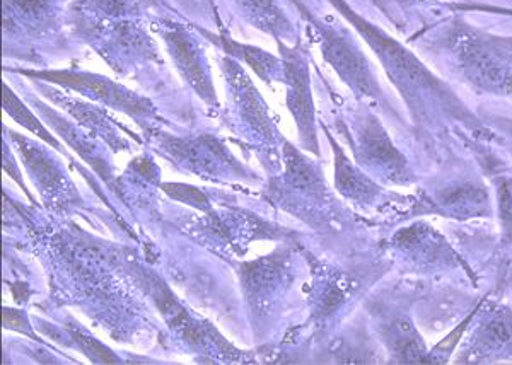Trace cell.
Returning a JSON list of instances; mask_svg holds the SVG:
<instances>
[{
	"label": "cell",
	"instance_id": "22",
	"mask_svg": "<svg viewBox=\"0 0 512 365\" xmlns=\"http://www.w3.org/2000/svg\"><path fill=\"white\" fill-rule=\"evenodd\" d=\"M2 106H4V111H6L7 115L11 116L14 122L19 123L21 127L26 128L35 137H40L43 142H47L53 151L69 156L62 142H59L57 137H53L50 134V130L36 118L35 113L28 106L24 105L23 101L18 98V94L14 93L11 87L7 86V82L2 84Z\"/></svg>",
	"mask_w": 512,
	"mask_h": 365
},
{
	"label": "cell",
	"instance_id": "19",
	"mask_svg": "<svg viewBox=\"0 0 512 365\" xmlns=\"http://www.w3.org/2000/svg\"><path fill=\"white\" fill-rule=\"evenodd\" d=\"M64 0H4L6 33H47L59 21Z\"/></svg>",
	"mask_w": 512,
	"mask_h": 365
},
{
	"label": "cell",
	"instance_id": "11",
	"mask_svg": "<svg viewBox=\"0 0 512 365\" xmlns=\"http://www.w3.org/2000/svg\"><path fill=\"white\" fill-rule=\"evenodd\" d=\"M159 31L183 81L187 82L207 105L217 108L219 99L216 87L210 76L204 48L198 43L197 38L188 29L175 23H166Z\"/></svg>",
	"mask_w": 512,
	"mask_h": 365
},
{
	"label": "cell",
	"instance_id": "4",
	"mask_svg": "<svg viewBox=\"0 0 512 365\" xmlns=\"http://www.w3.org/2000/svg\"><path fill=\"white\" fill-rule=\"evenodd\" d=\"M342 130L355 163L381 185L412 186L419 181L408 157L391 139L379 116L371 108L352 111Z\"/></svg>",
	"mask_w": 512,
	"mask_h": 365
},
{
	"label": "cell",
	"instance_id": "8",
	"mask_svg": "<svg viewBox=\"0 0 512 365\" xmlns=\"http://www.w3.org/2000/svg\"><path fill=\"white\" fill-rule=\"evenodd\" d=\"M221 67L229 87L231 110L238 123L239 132L262 147H277L284 137L279 134L274 120L270 118L267 103L262 94L258 93L251 77L246 74L238 60L227 55L221 58Z\"/></svg>",
	"mask_w": 512,
	"mask_h": 365
},
{
	"label": "cell",
	"instance_id": "10",
	"mask_svg": "<svg viewBox=\"0 0 512 365\" xmlns=\"http://www.w3.org/2000/svg\"><path fill=\"white\" fill-rule=\"evenodd\" d=\"M463 340L458 364H494L512 360V309L504 304L480 301Z\"/></svg>",
	"mask_w": 512,
	"mask_h": 365
},
{
	"label": "cell",
	"instance_id": "17",
	"mask_svg": "<svg viewBox=\"0 0 512 365\" xmlns=\"http://www.w3.org/2000/svg\"><path fill=\"white\" fill-rule=\"evenodd\" d=\"M417 205H429L427 214L446 215L453 219H468L477 215L490 214V193L487 186L478 181H461L436 190L431 197L425 198Z\"/></svg>",
	"mask_w": 512,
	"mask_h": 365
},
{
	"label": "cell",
	"instance_id": "25",
	"mask_svg": "<svg viewBox=\"0 0 512 365\" xmlns=\"http://www.w3.org/2000/svg\"><path fill=\"white\" fill-rule=\"evenodd\" d=\"M161 190L166 195L178 200V202L187 203L192 207L204 210V212H210V202L207 195L202 190H198L192 185H183V183H161Z\"/></svg>",
	"mask_w": 512,
	"mask_h": 365
},
{
	"label": "cell",
	"instance_id": "21",
	"mask_svg": "<svg viewBox=\"0 0 512 365\" xmlns=\"http://www.w3.org/2000/svg\"><path fill=\"white\" fill-rule=\"evenodd\" d=\"M239 14L255 28L275 36V40H294V26L277 0H234Z\"/></svg>",
	"mask_w": 512,
	"mask_h": 365
},
{
	"label": "cell",
	"instance_id": "16",
	"mask_svg": "<svg viewBox=\"0 0 512 365\" xmlns=\"http://www.w3.org/2000/svg\"><path fill=\"white\" fill-rule=\"evenodd\" d=\"M35 84L40 87V91L47 93L48 98L52 99L53 103L62 106V110L74 116L81 127L86 128L94 137H101L105 140V144L110 145L113 152L130 149V140L123 137L120 132H127V134H132V132H128L127 128L118 125V122L110 118V115L103 108L89 105V103L70 98V96H64L59 91H53L52 87H47L45 82L35 81Z\"/></svg>",
	"mask_w": 512,
	"mask_h": 365
},
{
	"label": "cell",
	"instance_id": "2",
	"mask_svg": "<svg viewBox=\"0 0 512 365\" xmlns=\"http://www.w3.org/2000/svg\"><path fill=\"white\" fill-rule=\"evenodd\" d=\"M424 41L475 93L512 98V38L492 35L454 16Z\"/></svg>",
	"mask_w": 512,
	"mask_h": 365
},
{
	"label": "cell",
	"instance_id": "6",
	"mask_svg": "<svg viewBox=\"0 0 512 365\" xmlns=\"http://www.w3.org/2000/svg\"><path fill=\"white\" fill-rule=\"evenodd\" d=\"M16 74L30 77L33 81L47 82L62 86L70 91L86 96L94 103L106 106L110 110L122 111L125 115L132 116L140 127L147 130L152 128V122H158L159 113L149 99L135 94L128 87L111 81L108 77L93 74V72H82V70H12Z\"/></svg>",
	"mask_w": 512,
	"mask_h": 365
},
{
	"label": "cell",
	"instance_id": "13",
	"mask_svg": "<svg viewBox=\"0 0 512 365\" xmlns=\"http://www.w3.org/2000/svg\"><path fill=\"white\" fill-rule=\"evenodd\" d=\"M393 248L400 251L408 263L420 268H460L458 253L451 248L443 234L425 222L398 231L393 238Z\"/></svg>",
	"mask_w": 512,
	"mask_h": 365
},
{
	"label": "cell",
	"instance_id": "1",
	"mask_svg": "<svg viewBox=\"0 0 512 365\" xmlns=\"http://www.w3.org/2000/svg\"><path fill=\"white\" fill-rule=\"evenodd\" d=\"M328 2L342 14L345 21H349L357 35L378 57L386 77L405 101L410 120L419 130L420 137L422 134H434L437 128H444V123H460L475 142L489 144L497 140L494 130L478 120L463 99L454 93L453 87L437 76L417 53L355 12L347 0Z\"/></svg>",
	"mask_w": 512,
	"mask_h": 365
},
{
	"label": "cell",
	"instance_id": "26",
	"mask_svg": "<svg viewBox=\"0 0 512 365\" xmlns=\"http://www.w3.org/2000/svg\"><path fill=\"white\" fill-rule=\"evenodd\" d=\"M4 171H6V173L11 176L12 180L16 181V183L23 188V192L35 202V198L31 197L30 190L24 186L23 176L19 173L18 164H16V159L12 156V152L9 151L6 140H4Z\"/></svg>",
	"mask_w": 512,
	"mask_h": 365
},
{
	"label": "cell",
	"instance_id": "15",
	"mask_svg": "<svg viewBox=\"0 0 512 365\" xmlns=\"http://www.w3.org/2000/svg\"><path fill=\"white\" fill-rule=\"evenodd\" d=\"M35 110L40 113L48 125L72 147V151L77 152L86 163L93 168V171L101 176V180L111 186L113 181V164L110 156L105 151V145L98 142V137H94L86 128L81 127L79 123L70 122L67 118L60 115L59 111L53 110L50 106L41 103L38 98H28Z\"/></svg>",
	"mask_w": 512,
	"mask_h": 365
},
{
	"label": "cell",
	"instance_id": "24",
	"mask_svg": "<svg viewBox=\"0 0 512 365\" xmlns=\"http://www.w3.org/2000/svg\"><path fill=\"white\" fill-rule=\"evenodd\" d=\"M74 9L82 11V16L98 19L139 18L135 0H77Z\"/></svg>",
	"mask_w": 512,
	"mask_h": 365
},
{
	"label": "cell",
	"instance_id": "7",
	"mask_svg": "<svg viewBox=\"0 0 512 365\" xmlns=\"http://www.w3.org/2000/svg\"><path fill=\"white\" fill-rule=\"evenodd\" d=\"M86 40L101 57L120 74H127L137 64L158 60V48L135 18L98 19L82 21Z\"/></svg>",
	"mask_w": 512,
	"mask_h": 365
},
{
	"label": "cell",
	"instance_id": "27",
	"mask_svg": "<svg viewBox=\"0 0 512 365\" xmlns=\"http://www.w3.org/2000/svg\"><path fill=\"white\" fill-rule=\"evenodd\" d=\"M456 12H487V14H502V16H512V9L506 7L485 6V4H453L449 6Z\"/></svg>",
	"mask_w": 512,
	"mask_h": 365
},
{
	"label": "cell",
	"instance_id": "20",
	"mask_svg": "<svg viewBox=\"0 0 512 365\" xmlns=\"http://www.w3.org/2000/svg\"><path fill=\"white\" fill-rule=\"evenodd\" d=\"M197 31L200 35H204L210 43H214L217 48H221L224 55L248 65L263 82L274 84L275 81H284L282 58H277L272 53L265 52L262 48L239 43L224 31L221 35H212L210 31H205L204 28H197Z\"/></svg>",
	"mask_w": 512,
	"mask_h": 365
},
{
	"label": "cell",
	"instance_id": "5",
	"mask_svg": "<svg viewBox=\"0 0 512 365\" xmlns=\"http://www.w3.org/2000/svg\"><path fill=\"white\" fill-rule=\"evenodd\" d=\"M146 137L159 154L169 159L176 168L202 176L204 180H239L248 176L245 166L214 135H198L187 139L152 127L147 128Z\"/></svg>",
	"mask_w": 512,
	"mask_h": 365
},
{
	"label": "cell",
	"instance_id": "9",
	"mask_svg": "<svg viewBox=\"0 0 512 365\" xmlns=\"http://www.w3.org/2000/svg\"><path fill=\"white\" fill-rule=\"evenodd\" d=\"M277 43H279L280 58L284 64V81L282 82L287 89V108L296 122L299 145L304 152L321 156L308 53L301 48V43H297L296 47H289L286 41L282 40Z\"/></svg>",
	"mask_w": 512,
	"mask_h": 365
},
{
	"label": "cell",
	"instance_id": "3",
	"mask_svg": "<svg viewBox=\"0 0 512 365\" xmlns=\"http://www.w3.org/2000/svg\"><path fill=\"white\" fill-rule=\"evenodd\" d=\"M292 4L303 14L309 29H313L318 38L323 60L335 70V74L349 87L355 98L371 105L383 106L386 103V94L378 74L349 29L342 24L333 23L332 19L316 16L299 0H292Z\"/></svg>",
	"mask_w": 512,
	"mask_h": 365
},
{
	"label": "cell",
	"instance_id": "23",
	"mask_svg": "<svg viewBox=\"0 0 512 365\" xmlns=\"http://www.w3.org/2000/svg\"><path fill=\"white\" fill-rule=\"evenodd\" d=\"M489 180L494 186L495 200H497L501 246L504 250L512 251V176L495 168V171L489 173Z\"/></svg>",
	"mask_w": 512,
	"mask_h": 365
},
{
	"label": "cell",
	"instance_id": "28",
	"mask_svg": "<svg viewBox=\"0 0 512 365\" xmlns=\"http://www.w3.org/2000/svg\"><path fill=\"white\" fill-rule=\"evenodd\" d=\"M490 123H497V127L501 128L502 137L501 144L509 145V151L512 156V120L511 118H492Z\"/></svg>",
	"mask_w": 512,
	"mask_h": 365
},
{
	"label": "cell",
	"instance_id": "18",
	"mask_svg": "<svg viewBox=\"0 0 512 365\" xmlns=\"http://www.w3.org/2000/svg\"><path fill=\"white\" fill-rule=\"evenodd\" d=\"M383 338L393 364H432L427 347L410 314H396L383 325Z\"/></svg>",
	"mask_w": 512,
	"mask_h": 365
},
{
	"label": "cell",
	"instance_id": "12",
	"mask_svg": "<svg viewBox=\"0 0 512 365\" xmlns=\"http://www.w3.org/2000/svg\"><path fill=\"white\" fill-rule=\"evenodd\" d=\"M4 132L11 135L12 144L18 147L19 156L23 159L24 168L30 173L31 180L40 190L45 200H70L77 197V188L70 181L69 174L65 173L64 166L50 149L38 144L36 140L28 139L24 135L16 134L12 130Z\"/></svg>",
	"mask_w": 512,
	"mask_h": 365
},
{
	"label": "cell",
	"instance_id": "14",
	"mask_svg": "<svg viewBox=\"0 0 512 365\" xmlns=\"http://www.w3.org/2000/svg\"><path fill=\"white\" fill-rule=\"evenodd\" d=\"M326 139L333 149L335 159V188L347 202L354 203L357 207L373 209L376 205H384L390 200L391 195L386 193L383 185L374 180L373 176L364 171L357 163H352L345 154L344 147L338 144L337 139L330 134L326 125H321Z\"/></svg>",
	"mask_w": 512,
	"mask_h": 365
}]
</instances>
